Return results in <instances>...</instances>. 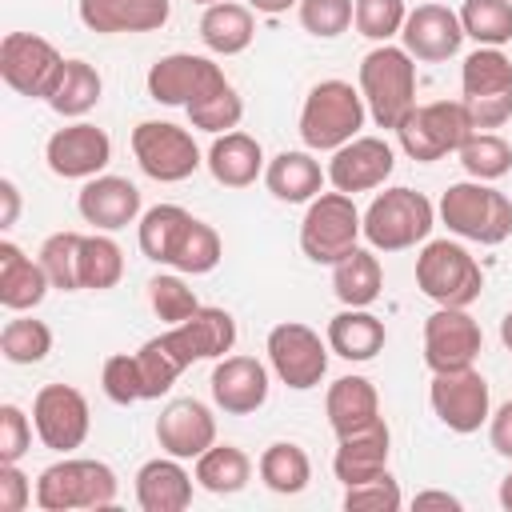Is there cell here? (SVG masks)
<instances>
[{
	"label": "cell",
	"mask_w": 512,
	"mask_h": 512,
	"mask_svg": "<svg viewBox=\"0 0 512 512\" xmlns=\"http://www.w3.org/2000/svg\"><path fill=\"white\" fill-rule=\"evenodd\" d=\"M392 168H396V152L384 136H356V140H348L344 148L332 152L324 172H328V184L336 192L356 196V192L380 188L392 176Z\"/></svg>",
	"instance_id": "obj_18"
},
{
	"label": "cell",
	"mask_w": 512,
	"mask_h": 512,
	"mask_svg": "<svg viewBox=\"0 0 512 512\" xmlns=\"http://www.w3.org/2000/svg\"><path fill=\"white\" fill-rule=\"evenodd\" d=\"M184 112H188L192 128L220 136V132H232V128L240 124V116H244V100H240V92L232 88V80L224 76V80H220V84H212L200 100H192Z\"/></svg>",
	"instance_id": "obj_38"
},
{
	"label": "cell",
	"mask_w": 512,
	"mask_h": 512,
	"mask_svg": "<svg viewBox=\"0 0 512 512\" xmlns=\"http://www.w3.org/2000/svg\"><path fill=\"white\" fill-rule=\"evenodd\" d=\"M412 508H416V512H424V508H448V512H460V500H456L452 492H436V488H428V492H416Z\"/></svg>",
	"instance_id": "obj_55"
},
{
	"label": "cell",
	"mask_w": 512,
	"mask_h": 512,
	"mask_svg": "<svg viewBox=\"0 0 512 512\" xmlns=\"http://www.w3.org/2000/svg\"><path fill=\"white\" fill-rule=\"evenodd\" d=\"M208 384L216 408L228 416H252L268 400V368L256 356H220Z\"/></svg>",
	"instance_id": "obj_23"
},
{
	"label": "cell",
	"mask_w": 512,
	"mask_h": 512,
	"mask_svg": "<svg viewBox=\"0 0 512 512\" xmlns=\"http://www.w3.org/2000/svg\"><path fill=\"white\" fill-rule=\"evenodd\" d=\"M416 288L440 308H468L484 288V272L464 244L428 240L416 256Z\"/></svg>",
	"instance_id": "obj_7"
},
{
	"label": "cell",
	"mask_w": 512,
	"mask_h": 512,
	"mask_svg": "<svg viewBox=\"0 0 512 512\" xmlns=\"http://www.w3.org/2000/svg\"><path fill=\"white\" fill-rule=\"evenodd\" d=\"M132 156L140 172L160 184H180L204 164L192 132L168 120H140L132 128Z\"/></svg>",
	"instance_id": "obj_10"
},
{
	"label": "cell",
	"mask_w": 512,
	"mask_h": 512,
	"mask_svg": "<svg viewBox=\"0 0 512 512\" xmlns=\"http://www.w3.org/2000/svg\"><path fill=\"white\" fill-rule=\"evenodd\" d=\"M156 440L168 456L196 460L200 452H208L216 444V416L204 400L180 396V400L164 404V412L156 416Z\"/></svg>",
	"instance_id": "obj_21"
},
{
	"label": "cell",
	"mask_w": 512,
	"mask_h": 512,
	"mask_svg": "<svg viewBox=\"0 0 512 512\" xmlns=\"http://www.w3.org/2000/svg\"><path fill=\"white\" fill-rule=\"evenodd\" d=\"M252 12H264V16H280V12H288V8H296L300 0H244Z\"/></svg>",
	"instance_id": "obj_56"
},
{
	"label": "cell",
	"mask_w": 512,
	"mask_h": 512,
	"mask_svg": "<svg viewBox=\"0 0 512 512\" xmlns=\"http://www.w3.org/2000/svg\"><path fill=\"white\" fill-rule=\"evenodd\" d=\"M488 444L496 456L512 460V400H504L492 416H488Z\"/></svg>",
	"instance_id": "obj_53"
},
{
	"label": "cell",
	"mask_w": 512,
	"mask_h": 512,
	"mask_svg": "<svg viewBox=\"0 0 512 512\" xmlns=\"http://www.w3.org/2000/svg\"><path fill=\"white\" fill-rule=\"evenodd\" d=\"M500 340H504V348L512 352V308H508L504 320H500Z\"/></svg>",
	"instance_id": "obj_57"
},
{
	"label": "cell",
	"mask_w": 512,
	"mask_h": 512,
	"mask_svg": "<svg viewBox=\"0 0 512 512\" xmlns=\"http://www.w3.org/2000/svg\"><path fill=\"white\" fill-rule=\"evenodd\" d=\"M192 4H204L208 8V4H220V0H192Z\"/></svg>",
	"instance_id": "obj_59"
},
{
	"label": "cell",
	"mask_w": 512,
	"mask_h": 512,
	"mask_svg": "<svg viewBox=\"0 0 512 512\" xmlns=\"http://www.w3.org/2000/svg\"><path fill=\"white\" fill-rule=\"evenodd\" d=\"M264 352H268V364L280 376V384H288L296 392H308L324 380L332 348H328V340H320L316 328H308L300 320H284L268 332Z\"/></svg>",
	"instance_id": "obj_11"
},
{
	"label": "cell",
	"mask_w": 512,
	"mask_h": 512,
	"mask_svg": "<svg viewBox=\"0 0 512 512\" xmlns=\"http://www.w3.org/2000/svg\"><path fill=\"white\" fill-rule=\"evenodd\" d=\"M0 200H4V212H0V228H12L16 216H20V188L12 180H0Z\"/></svg>",
	"instance_id": "obj_54"
},
{
	"label": "cell",
	"mask_w": 512,
	"mask_h": 512,
	"mask_svg": "<svg viewBox=\"0 0 512 512\" xmlns=\"http://www.w3.org/2000/svg\"><path fill=\"white\" fill-rule=\"evenodd\" d=\"M120 276H124L120 244L112 236H104V232L84 236V244H80V288L104 292V288H116Z\"/></svg>",
	"instance_id": "obj_40"
},
{
	"label": "cell",
	"mask_w": 512,
	"mask_h": 512,
	"mask_svg": "<svg viewBox=\"0 0 512 512\" xmlns=\"http://www.w3.org/2000/svg\"><path fill=\"white\" fill-rule=\"evenodd\" d=\"M360 96L376 128H400V120L416 108V60L404 44H376L360 60Z\"/></svg>",
	"instance_id": "obj_2"
},
{
	"label": "cell",
	"mask_w": 512,
	"mask_h": 512,
	"mask_svg": "<svg viewBox=\"0 0 512 512\" xmlns=\"http://www.w3.org/2000/svg\"><path fill=\"white\" fill-rule=\"evenodd\" d=\"M436 224V208L424 192L416 188H384L368 208H364V240L376 252H404L428 240Z\"/></svg>",
	"instance_id": "obj_5"
},
{
	"label": "cell",
	"mask_w": 512,
	"mask_h": 512,
	"mask_svg": "<svg viewBox=\"0 0 512 512\" xmlns=\"http://www.w3.org/2000/svg\"><path fill=\"white\" fill-rule=\"evenodd\" d=\"M32 500V484L16 464H0V512H24Z\"/></svg>",
	"instance_id": "obj_52"
},
{
	"label": "cell",
	"mask_w": 512,
	"mask_h": 512,
	"mask_svg": "<svg viewBox=\"0 0 512 512\" xmlns=\"http://www.w3.org/2000/svg\"><path fill=\"white\" fill-rule=\"evenodd\" d=\"M500 508H508V512H512V472L500 480Z\"/></svg>",
	"instance_id": "obj_58"
},
{
	"label": "cell",
	"mask_w": 512,
	"mask_h": 512,
	"mask_svg": "<svg viewBox=\"0 0 512 512\" xmlns=\"http://www.w3.org/2000/svg\"><path fill=\"white\" fill-rule=\"evenodd\" d=\"M192 224V212H184L180 204H156L148 212H140L136 220V244L152 264H172L176 244L184 240Z\"/></svg>",
	"instance_id": "obj_34"
},
{
	"label": "cell",
	"mask_w": 512,
	"mask_h": 512,
	"mask_svg": "<svg viewBox=\"0 0 512 512\" xmlns=\"http://www.w3.org/2000/svg\"><path fill=\"white\" fill-rule=\"evenodd\" d=\"M204 164H208L212 180L224 184V188H248V184H256V176L268 168L260 140L248 136V132H236V128H232V132H220V136L212 140Z\"/></svg>",
	"instance_id": "obj_28"
},
{
	"label": "cell",
	"mask_w": 512,
	"mask_h": 512,
	"mask_svg": "<svg viewBox=\"0 0 512 512\" xmlns=\"http://www.w3.org/2000/svg\"><path fill=\"white\" fill-rule=\"evenodd\" d=\"M400 504H404V496H400V484L388 476V468L360 480V484H344V508L348 512H396Z\"/></svg>",
	"instance_id": "obj_49"
},
{
	"label": "cell",
	"mask_w": 512,
	"mask_h": 512,
	"mask_svg": "<svg viewBox=\"0 0 512 512\" xmlns=\"http://www.w3.org/2000/svg\"><path fill=\"white\" fill-rule=\"evenodd\" d=\"M336 456H332V472L340 484H360L376 472L388 468V452H392V432L384 424V416H376L372 424L336 436Z\"/></svg>",
	"instance_id": "obj_24"
},
{
	"label": "cell",
	"mask_w": 512,
	"mask_h": 512,
	"mask_svg": "<svg viewBox=\"0 0 512 512\" xmlns=\"http://www.w3.org/2000/svg\"><path fill=\"white\" fill-rule=\"evenodd\" d=\"M472 132L476 128H472V120H468L460 100H432V104H416L400 120L396 140H400L408 160L432 164V160H444L448 152H460V144Z\"/></svg>",
	"instance_id": "obj_9"
},
{
	"label": "cell",
	"mask_w": 512,
	"mask_h": 512,
	"mask_svg": "<svg viewBox=\"0 0 512 512\" xmlns=\"http://www.w3.org/2000/svg\"><path fill=\"white\" fill-rule=\"evenodd\" d=\"M80 24L100 36L116 32H156L168 24L172 4L168 0H80L76 4Z\"/></svg>",
	"instance_id": "obj_25"
},
{
	"label": "cell",
	"mask_w": 512,
	"mask_h": 512,
	"mask_svg": "<svg viewBox=\"0 0 512 512\" xmlns=\"http://www.w3.org/2000/svg\"><path fill=\"white\" fill-rule=\"evenodd\" d=\"M296 12H300L304 32H312L320 40H332V36L348 32L352 12H356V0H300Z\"/></svg>",
	"instance_id": "obj_50"
},
{
	"label": "cell",
	"mask_w": 512,
	"mask_h": 512,
	"mask_svg": "<svg viewBox=\"0 0 512 512\" xmlns=\"http://www.w3.org/2000/svg\"><path fill=\"white\" fill-rule=\"evenodd\" d=\"M148 304H152V312L172 328V324H180V320H188L196 308H200V300H196V292L184 284V276H176V272H160V276H152V284H148Z\"/></svg>",
	"instance_id": "obj_46"
},
{
	"label": "cell",
	"mask_w": 512,
	"mask_h": 512,
	"mask_svg": "<svg viewBox=\"0 0 512 512\" xmlns=\"http://www.w3.org/2000/svg\"><path fill=\"white\" fill-rule=\"evenodd\" d=\"M460 104L476 132L512 120V60L500 48H476L460 68Z\"/></svg>",
	"instance_id": "obj_6"
},
{
	"label": "cell",
	"mask_w": 512,
	"mask_h": 512,
	"mask_svg": "<svg viewBox=\"0 0 512 512\" xmlns=\"http://www.w3.org/2000/svg\"><path fill=\"white\" fill-rule=\"evenodd\" d=\"M252 480V460L236 444H212L196 456V484L212 496H232Z\"/></svg>",
	"instance_id": "obj_37"
},
{
	"label": "cell",
	"mask_w": 512,
	"mask_h": 512,
	"mask_svg": "<svg viewBox=\"0 0 512 512\" xmlns=\"http://www.w3.org/2000/svg\"><path fill=\"white\" fill-rule=\"evenodd\" d=\"M32 424H36V436L44 448L68 456L76 452L84 440H88V428H92V412H88V400L80 388L72 384H44L32 400Z\"/></svg>",
	"instance_id": "obj_14"
},
{
	"label": "cell",
	"mask_w": 512,
	"mask_h": 512,
	"mask_svg": "<svg viewBox=\"0 0 512 512\" xmlns=\"http://www.w3.org/2000/svg\"><path fill=\"white\" fill-rule=\"evenodd\" d=\"M404 52L420 64H444L460 52L464 44V24L460 12H452L448 4H416L400 28Z\"/></svg>",
	"instance_id": "obj_19"
},
{
	"label": "cell",
	"mask_w": 512,
	"mask_h": 512,
	"mask_svg": "<svg viewBox=\"0 0 512 512\" xmlns=\"http://www.w3.org/2000/svg\"><path fill=\"white\" fill-rule=\"evenodd\" d=\"M52 280L40 260H32L20 244L0 240V304L8 312H28L48 296Z\"/></svg>",
	"instance_id": "obj_26"
},
{
	"label": "cell",
	"mask_w": 512,
	"mask_h": 512,
	"mask_svg": "<svg viewBox=\"0 0 512 512\" xmlns=\"http://www.w3.org/2000/svg\"><path fill=\"white\" fill-rule=\"evenodd\" d=\"M256 472H260L264 488H272L276 496H296V492H304L308 480H312V460H308V452H304L300 444L276 440V444H268V448L260 452Z\"/></svg>",
	"instance_id": "obj_35"
},
{
	"label": "cell",
	"mask_w": 512,
	"mask_h": 512,
	"mask_svg": "<svg viewBox=\"0 0 512 512\" xmlns=\"http://www.w3.org/2000/svg\"><path fill=\"white\" fill-rule=\"evenodd\" d=\"M436 212L448 224V232L460 240H476V244L492 248L512 236V200L484 180L448 184Z\"/></svg>",
	"instance_id": "obj_4"
},
{
	"label": "cell",
	"mask_w": 512,
	"mask_h": 512,
	"mask_svg": "<svg viewBox=\"0 0 512 512\" xmlns=\"http://www.w3.org/2000/svg\"><path fill=\"white\" fill-rule=\"evenodd\" d=\"M384 288V268L376 260V252L368 248H352L344 260L332 264V292L344 308H368Z\"/></svg>",
	"instance_id": "obj_33"
},
{
	"label": "cell",
	"mask_w": 512,
	"mask_h": 512,
	"mask_svg": "<svg viewBox=\"0 0 512 512\" xmlns=\"http://www.w3.org/2000/svg\"><path fill=\"white\" fill-rule=\"evenodd\" d=\"M32 428L20 404H0V464H16L32 448Z\"/></svg>",
	"instance_id": "obj_51"
},
{
	"label": "cell",
	"mask_w": 512,
	"mask_h": 512,
	"mask_svg": "<svg viewBox=\"0 0 512 512\" xmlns=\"http://www.w3.org/2000/svg\"><path fill=\"white\" fill-rule=\"evenodd\" d=\"M80 244L84 236L80 232H52L44 244H40V264L52 280V288L60 292H80Z\"/></svg>",
	"instance_id": "obj_44"
},
{
	"label": "cell",
	"mask_w": 512,
	"mask_h": 512,
	"mask_svg": "<svg viewBox=\"0 0 512 512\" xmlns=\"http://www.w3.org/2000/svg\"><path fill=\"white\" fill-rule=\"evenodd\" d=\"M324 416H328V424H332L336 436L372 424L380 416L376 384L368 376H340V380H332L328 384V396H324Z\"/></svg>",
	"instance_id": "obj_31"
},
{
	"label": "cell",
	"mask_w": 512,
	"mask_h": 512,
	"mask_svg": "<svg viewBox=\"0 0 512 512\" xmlns=\"http://www.w3.org/2000/svg\"><path fill=\"white\" fill-rule=\"evenodd\" d=\"M136 364H140V376H144V400L164 396V392L180 380V372H184V364H180L176 352L164 344V336L144 340V344L136 348Z\"/></svg>",
	"instance_id": "obj_45"
},
{
	"label": "cell",
	"mask_w": 512,
	"mask_h": 512,
	"mask_svg": "<svg viewBox=\"0 0 512 512\" xmlns=\"http://www.w3.org/2000/svg\"><path fill=\"white\" fill-rule=\"evenodd\" d=\"M116 492H120L116 472L104 460L64 456V460L48 464L36 480V504L44 512H72V508L104 512L116 504Z\"/></svg>",
	"instance_id": "obj_3"
},
{
	"label": "cell",
	"mask_w": 512,
	"mask_h": 512,
	"mask_svg": "<svg viewBox=\"0 0 512 512\" xmlns=\"http://www.w3.org/2000/svg\"><path fill=\"white\" fill-rule=\"evenodd\" d=\"M404 20H408L404 0H356V12H352L356 32L376 44H388L392 36H400Z\"/></svg>",
	"instance_id": "obj_47"
},
{
	"label": "cell",
	"mask_w": 512,
	"mask_h": 512,
	"mask_svg": "<svg viewBox=\"0 0 512 512\" xmlns=\"http://www.w3.org/2000/svg\"><path fill=\"white\" fill-rule=\"evenodd\" d=\"M0 352L8 364H40L52 352V328L36 316H12L0 328Z\"/></svg>",
	"instance_id": "obj_42"
},
{
	"label": "cell",
	"mask_w": 512,
	"mask_h": 512,
	"mask_svg": "<svg viewBox=\"0 0 512 512\" xmlns=\"http://www.w3.org/2000/svg\"><path fill=\"white\" fill-rule=\"evenodd\" d=\"M100 92H104V80L88 60H64L60 80H56V88L48 96V108L68 116V120H76V116H88L100 104Z\"/></svg>",
	"instance_id": "obj_36"
},
{
	"label": "cell",
	"mask_w": 512,
	"mask_h": 512,
	"mask_svg": "<svg viewBox=\"0 0 512 512\" xmlns=\"http://www.w3.org/2000/svg\"><path fill=\"white\" fill-rule=\"evenodd\" d=\"M220 256H224L220 232H216L212 224H204V220H196V216H192V224H188L184 240L176 244L172 268H176V272H184V276H204V272H212V268L220 264Z\"/></svg>",
	"instance_id": "obj_43"
},
{
	"label": "cell",
	"mask_w": 512,
	"mask_h": 512,
	"mask_svg": "<svg viewBox=\"0 0 512 512\" xmlns=\"http://www.w3.org/2000/svg\"><path fill=\"white\" fill-rule=\"evenodd\" d=\"M224 72L220 64H212L208 56L196 52H168L148 68V96L156 104H172V108H188L192 100H200L212 84H220Z\"/></svg>",
	"instance_id": "obj_17"
},
{
	"label": "cell",
	"mask_w": 512,
	"mask_h": 512,
	"mask_svg": "<svg viewBox=\"0 0 512 512\" xmlns=\"http://www.w3.org/2000/svg\"><path fill=\"white\" fill-rule=\"evenodd\" d=\"M456 156H460L464 172L472 180H484V184H492V180H500V176L512 172V144L504 136H496V132H472L460 144Z\"/></svg>",
	"instance_id": "obj_41"
},
{
	"label": "cell",
	"mask_w": 512,
	"mask_h": 512,
	"mask_svg": "<svg viewBox=\"0 0 512 512\" xmlns=\"http://www.w3.org/2000/svg\"><path fill=\"white\" fill-rule=\"evenodd\" d=\"M428 404L436 412V420L460 436L476 432L480 424H488L492 416V396H488V380L468 364V368H452V372H432L428 384Z\"/></svg>",
	"instance_id": "obj_13"
},
{
	"label": "cell",
	"mask_w": 512,
	"mask_h": 512,
	"mask_svg": "<svg viewBox=\"0 0 512 512\" xmlns=\"http://www.w3.org/2000/svg\"><path fill=\"white\" fill-rule=\"evenodd\" d=\"M164 336V344L176 352V360L188 368V364H196V360H220L224 352H232V344H236V320H232V312H224V308H196L188 320H180V324H172L168 332H160Z\"/></svg>",
	"instance_id": "obj_20"
},
{
	"label": "cell",
	"mask_w": 512,
	"mask_h": 512,
	"mask_svg": "<svg viewBox=\"0 0 512 512\" xmlns=\"http://www.w3.org/2000/svg\"><path fill=\"white\" fill-rule=\"evenodd\" d=\"M252 36H256V20H252V8L248 4L220 0V4H208L204 16H200V40L216 56L244 52L252 44Z\"/></svg>",
	"instance_id": "obj_32"
},
{
	"label": "cell",
	"mask_w": 512,
	"mask_h": 512,
	"mask_svg": "<svg viewBox=\"0 0 512 512\" xmlns=\"http://www.w3.org/2000/svg\"><path fill=\"white\" fill-rule=\"evenodd\" d=\"M64 56L36 32H8L0 40V76L12 92L28 100H48L60 80Z\"/></svg>",
	"instance_id": "obj_12"
},
{
	"label": "cell",
	"mask_w": 512,
	"mask_h": 512,
	"mask_svg": "<svg viewBox=\"0 0 512 512\" xmlns=\"http://www.w3.org/2000/svg\"><path fill=\"white\" fill-rule=\"evenodd\" d=\"M460 24L480 48H504L512 40V0H464Z\"/></svg>",
	"instance_id": "obj_39"
},
{
	"label": "cell",
	"mask_w": 512,
	"mask_h": 512,
	"mask_svg": "<svg viewBox=\"0 0 512 512\" xmlns=\"http://www.w3.org/2000/svg\"><path fill=\"white\" fill-rule=\"evenodd\" d=\"M76 212L96 232H120L140 220V188L128 176H92L76 196Z\"/></svg>",
	"instance_id": "obj_22"
},
{
	"label": "cell",
	"mask_w": 512,
	"mask_h": 512,
	"mask_svg": "<svg viewBox=\"0 0 512 512\" xmlns=\"http://www.w3.org/2000/svg\"><path fill=\"white\" fill-rule=\"evenodd\" d=\"M364 120H368V104L360 88H352L348 80H320L304 96L300 140L308 152H336L360 136Z\"/></svg>",
	"instance_id": "obj_1"
},
{
	"label": "cell",
	"mask_w": 512,
	"mask_h": 512,
	"mask_svg": "<svg viewBox=\"0 0 512 512\" xmlns=\"http://www.w3.org/2000/svg\"><path fill=\"white\" fill-rule=\"evenodd\" d=\"M328 348L340 356V360H352V364H364L372 360L376 352H384V340H388V328L380 316H372L368 308H344L328 320V332H324Z\"/></svg>",
	"instance_id": "obj_30"
},
{
	"label": "cell",
	"mask_w": 512,
	"mask_h": 512,
	"mask_svg": "<svg viewBox=\"0 0 512 512\" xmlns=\"http://www.w3.org/2000/svg\"><path fill=\"white\" fill-rule=\"evenodd\" d=\"M140 512H184L192 504V476L176 456H156L136 472Z\"/></svg>",
	"instance_id": "obj_27"
},
{
	"label": "cell",
	"mask_w": 512,
	"mask_h": 512,
	"mask_svg": "<svg viewBox=\"0 0 512 512\" xmlns=\"http://www.w3.org/2000/svg\"><path fill=\"white\" fill-rule=\"evenodd\" d=\"M364 236V216L356 212L348 192H320L308 200V212L300 220V252L312 264H336L344 260L356 240Z\"/></svg>",
	"instance_id": "obj_8"
},
{
	"label": "cell",
	"mask_w": 512,
	"mask_h": 512,
	"mask_svg": "<svg viewBox=\"0 0 512 512\" xmlns=\"http://www.w3.org/2000/svg\"><path fill=\"white\" fill-rule=\"evenodd\" d=\"M324 180H328V172L320 168V160H316L308 148H300V152H280V156H272L268 168H264L268 192H272L276 200H284V204H308V200H316L320 188H324Z\"/></svg>",
	"instance_id": "obj_29"
},
{
	"label": "cell",
	"mask_w": 512,
	"mask_h": 512,
	"mask_svg": "<svg viewBox=\"0 0 512 512\" xmlns=\"http://www.w3.org/2000/svg\"><path fill=\"white\" fill-rule=\"evenodd\" d=\"M44 160L56 176L64 180H92L108 168L112 160V140L104 128L88 124V120H76L68 128H56L44 144Z\"/></svg>",
	"instance_id": "obj_16"
},
{
	"label": "cell",
	"mask_w": 512,
	"mask_h": 512,
	"mask_svg": "<svg viewBox=\"0 0 512 512\" xmlns=\"http://www.w3.org/2000/svg\"><path fill=\"white\" fill-rule=\"evenodd\" d=\"M100 384H104V396L112 404H140L144 400V376H140V364H136V352H116L104 360L100 368Z\"/></svg>",
	"instance_id": "obj_48"
},
{
	"label": "cell",
	"mask_w": 512,
	"mask_h": 512,
	"mask_svg": "<svg viewBox=\"0 0 512 512\" xmlns=\"http://www.w3.org/2000/svg\"><path fill=\"white\" fill-rule=\"evenodd\" d=\"M484 348L480 324L468 316V308H436L424 320V364L432 372L468 368Z\"/></svg>",
	"instance_id": "obj_15"
}]
</instances>
